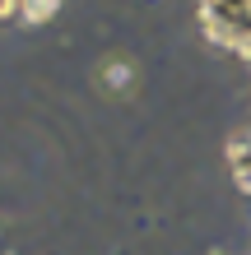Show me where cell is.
<instances>
[{"mask_svg":"<svg viewBox=\"0 0 251 255\" xmlns=\"http://www.w3.org/2000/svg\"><path fill=\"white\" fill-rule=\"evenodd\" d=\"M56 5H61V0H19V14H23V19H33V23H42V19H51V14H56Z\"/></svg>","mask_w":251,"mask_h":255,"instance_id":"6da1fadb","label":"cell"}]
</instances>
